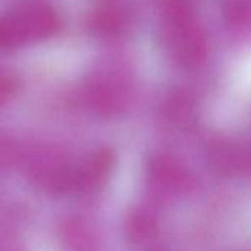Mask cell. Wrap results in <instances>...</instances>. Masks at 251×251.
Listing matches in <instances>:
<instances>
[{"label":"cell","mask_w":251,"mask_h":251,"mask_svg":"<svg viewBox=\"0 0 251 251\" xmlns=\"http://www.w3.org/2000/svg\"><path fill=\"white\" fill-rule=\"evenodd\" d=\"M59 18L56 12L42 3L23 5L0 17V49L42 42L56 34Z\"/></svg>","instance_id":"6da1fadb"},{"label":"cell","mask_w":251,"mask_h":251,"mask_svg":"<svg viewBox=\"0 0 251 251\" xmlns=\"http://www.w3.org/2000/svg\"><path fill=\"white\" fill-rule=\"evenodd\" d=\"M129 90L127 75L114 68L93 75L87 86V98L95 108L111 114L127 103Z\"/></svg>","instance_id":"7a4b0ae2"},{"label":"cell","mask_w":251,"mask_h":251,"mask_svg":"<svg viewBox=\"0 0 251 251\" xmlns=\"http://www.w3.org/2000/svg\"><path fill=\"white\" fill-rule=\"evenodd\" d=\"M90 27L100 36H118L129 27V14L123 6L105 3L99 6L90 20Z\"/></svg>","instance_id":"3957f363"},{"label":"cell","mask_w":251,"mask_h":251,"mask_svg":"<svg viewBox=\"0 0 251 251\" xmlns=\"http://www.w3.org/2000/svg\"><path fill=\"white\" fill-rule=\"evenodd\" d=\"M226 21L236 33L251 31V2L235 0L226 8Z\"/></svg>","instance_id":"277c9868"},{"label":"cell","mask_w":251,"mask_h":251,"mask_svg":"<svg viewBox=\"0 0 251 251\" xmlns=\"http://www.w3.org/2000/svg\"><path fill=\"white\" fill-rule=\"evenodd\" d=\"M14 92H15V81L9 75L0 73V103H3Z\"/></svg>","instance_id":"5b68a950"}]
</instances>
